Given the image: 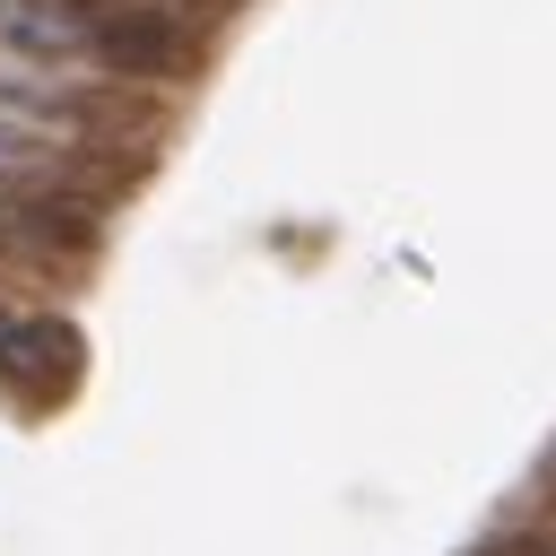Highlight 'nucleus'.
Here are the masks:
<instances>
[{
    "instance_id": "7ed1b4c3",
    "label": "nucleus",
    "mask_w": 556,
    "mask_h": 556,
    "mask_svg": "<svg viewBox=\"0 0 556 556\" xmlns=\"http://www.w3.org/2000/svg\"><path fill=\"white\" fill-rule=\"evenodd\" d=\"M26 243H52V200H0V261H17Z\"/></svg>"
},
{
    "instance_id": "f03ea898",
    "label": "nucleus",
    "mask_w": 556,
    "mask_h": 556,
    "mask_svg": "<svg viewBox=\"0 0 556 556\" xmlns=\"http://www.w3.org/2000/svg\"><path fill=\"white\" fill-rule=\"evenodd\" d=\"M78 330L61 313H35V304H0V391H26V400H61L78 382Z\"/></svg>"
},
{
    "instance_id": "f257e3e1",
    "label": "nucleus",
    "mask_w": 556,
    "mask_h": 556,
    "mask_svg": "<svg viewBox=\"0 0 556 556\" xmlns=\"http://www.w3.org/2000/svg\"><path fill=\"white\" fill-rule=\"evenodd\" d=\"M0 52L26 70L165 78L182 70V26L156 0H0Z\"/></svg>"
}]
</instances>
